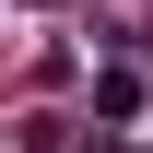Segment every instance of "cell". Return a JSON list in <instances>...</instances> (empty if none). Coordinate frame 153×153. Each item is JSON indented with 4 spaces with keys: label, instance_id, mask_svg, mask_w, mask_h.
<instances>
[{
    "label": "cell",
    "instance_id": "obj_1",
    "mask_svg": "<svg viewBox=\"0 0 153 153\" xmlns=\"http://www.w3.org/2000/svg\"><path fill=\"white\" fill-rule=\"evenodd\" d=\"M94 118H141V71H106L94 82Z\"/></svg>",
    "mask_w": 153,
    "mask_h": 153
}]
</instances>
